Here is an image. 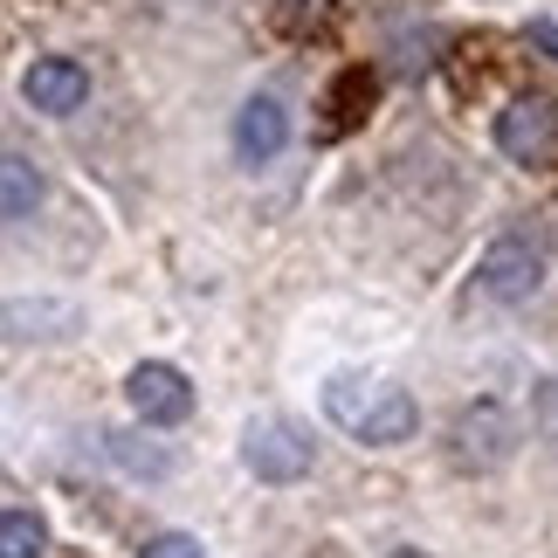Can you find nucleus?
Instances as JSON below:
<instances>
[{"label": "nucleus", "mask_w": 558, "mask_h": 558, "mask_svg": "<svg viewBox=\"0 0 558 558\" xmlns=\"http://www.w3.org/2000/svg\"><path fill=\"white\" fill-rule=\"evenodd\" d=\"M325 414L366 448H400L421 435V407L407 386H366V379H331L325 386Z\"/></svg>", "instance_id": "1"}, {"label": "nucleus", "mask_w": 558, "mask_h": 558, "mask_svg": "<svg viewBox=\"0 0 558 558\" xmlns=\"http://www.w3.org/2000/svg\"><path fill=\"white\" fill-rule=\"evenodd\" d=\"M510 456H518V421H510V407L476 400L448 421V462H456L462 476H489V469H504Z\"/></svg>", "instance_id": "2"}, {"label": "nucleus", "mask_w": 558, "mask_h": 558, "mask_svg": "<svg viewBox=\"0 0 558 558\" xmlns=\"http://www.w3.org/2000/svg\"><path fill=\"white\" fill-rule=\"evenodd\" d=\"M476 290L489 304H531L545 290V248L531 234H504L476 255Z\"/></svg>", "instance_id": "3"}, {"label": "nucleus", "mask_w": 558, "mask_h": 558, "mask_svg": "<svg viewBox=\"0 0 558 558\" xmlns=\"http://www.w3.org/2000/svg\"><path fill=\"white\" fill-rule=\"evenodd\" d=\"M317 462V441L296 421H248L242 435V469L255 483H304Z\"/></svg>", "instance_id": "4"}, {"label": "nucleus", "mask_w": 558, "mask_h": 558, "mask_svg": "<svg viewBox=\"0 0 558 558\" xmlns=\"http://www.w3.org/2000/svg\"><path fill=\"white\" fill-rule=\"evenodd\" d=\"M497 153L518 166H551L558 159V104L551 97H510L497 111Z\"/></svg>", "instance_id": "5"}, {"label": "nucleus", "mask_w": 558, "mask_h": 558, "mask_svg": "<svg viewBox=\"0 0 558 558\" xmlns=\"http://www.w3.org/2000/svg\"><path fill=\"white\" fill-rule=\"evenodd\" d=\"M124 400H132V414L145 427H180L193 414V379L180 366H166V359H145V366L124 373Z\"/></svg>", "instance_id": "6"}, {"label": "nucleus", "mask_w": 558, "mask_h": 558, "mask_svg": "<svg viewBox=\"0 0 558 558\" xmlns=\"http://www.w3.org/2000/svg\"><path fill=\"white\" fill-rule=\"evenodd\" d=\"M21 97H28V111L41 118H70L90 104V70H83L76 56H35L28 70H21Z\"/></svg>", "instance_id": "7"}, {"label": "nucleus", "mask_w": 558, "mask_h": 558, "mask_svg": "<svg viewBox=\"0 0 558 558\" xmlns=\"http://www.w3.org/2000/svg\"><path fill=\"white\" fill-rule=\"evenodd\" d=\"M234 159L242 166H269V159H283V145H290V111H283V97H269V90H255L242 111H234Z\"/></svg>", "instance_id": "8"}, {"label": "nucleus", "mask_w": 558, "mask_h": 558, "mask_svg": "<svg viewBox=\"0 0 558 558\" xmlns=\"http://www.w3.org/2000/svg\"><path fill=\"white\" fill-rule=\"evenodd\" d=\"M83 311L76 304H56V296H21V304H0V338H76Z\"/></svg>", "instance_id": "9"}, {"label": "nucleus", "mask_w": 558, "mask_h": 558, "mask_svg": "<svg viewBox=\"0 0 558 558\" xmlns=\"http://www.w3.org/2000/svg\"><path fill=\"white\" fill-rule=\"evenodd\" d=\"M41 193H49V180H41L35 159L0 153V221H28V214L41 207Z\"/></svg>", "instance_id": "10"}, {"label": "nucleus", "mask_w": 558, "mask_h": 558, "mask_svg": "<svg viewBox=\"0 0 558 558\" xmlns=\"http://www.w3.org/2000/svg\"><path fill=\"white\" fill-rule=\"evenodd\" d=\"M104 456H111L124 476H145V483L173 476V456H166L159 441H145V435H104Z\"/></svg>", "instance_id": "11"}, {"label": "nucleus", "mask_w": 558, "mask_h": 558, "mask_svg": "<svg viewBox=\"0 0 558 558\" xmlns=\"http://www.w3.org/2000/svg\"><path fill=\"white\" fill-rule=\"evenodd\" d=\"M49 551V524L35 510H0V558H41Z\"/></svg>", "instance_id": "12"}, {"label": "nucleus", "mask_w": 558, "mask_h": 558, "mask_svg": "<svg viewBox=\"0 0 558 558\" xmlns=\"http://www.w3.org/2000/svg\"><path fill=\"white\" fill-rule=\"evenodd\" d=\"M138 558H207V551H201V538H193V531H159V538H145Z\"/></svg>", "instance_id": "13"}, {"label": "nucleus", "mask_w": 558, "mask_h": 558, "mask_svg": "<svg viewBox=\"0 0 558 558\" xmlns=\"http://www.w3.org/2000/svg\"><path fill=\"white\" fill-rule=\"evenodd\" d=\"M538 427H545V435L558 441V379H551L545 393H538Z\"/></svg>", "instance_id": "14"}, {"label": "nucleus", "mask_w": 558, "mask_h": 558, "mask_svg": "<svg viewBox=\"0 0 558 558\" xmlns=\"http://www.w3.org/2000/svg\"><path fill=\"white\" fill-rule=\"evenodd\" d=\"M531 49H545L558 62V21H531Z\"/></svg>", "instance_id": "15"}, {"label": "nucleus", "mask_w": 558, "mask_h": 558, "mask_svg": "<svg viewBox=\"0 0 558 558\" xmlns=\"http://www.w3.org/2000/svg\"><path fill=\"white\" fill-rule=\"evenodd\" d=\"M386 558H427V551H414V545H400V551H386Z\"/></svg>", "instance_id": "16"}]
</instances>
